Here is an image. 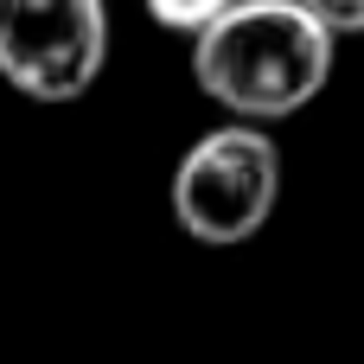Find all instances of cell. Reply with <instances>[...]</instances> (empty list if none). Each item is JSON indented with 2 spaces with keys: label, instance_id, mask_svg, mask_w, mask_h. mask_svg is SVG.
<instances>
[{
  "label": "cell",
  "instance_id": "cell-4",
  "mask_svg": "<svg viewBox=\"0 0 364 364\" xmlns=\"http://www.w3.org/2000/svg\"><path fill=\"white\" fill-rule=\"evenodd\" d=\"M141 6H147V19H154V26H166V32H186V38H192V32H205V26L218 19L230 0H141Z\"/></svg>",
  "mask_w": 364,
  "mask_h": 364
},
{
  "label": "cell",
  "instance_id": "cell-5",
  "mask_svg": "<svg viewBox=\"0 0 364 364\" xmlns=\"http://www.w3.org/2000/svg\"><path fill=\"white\" fill-rule=\"evenodd\" d=\"M307 13L333 38H364V0H307Z\"/></svg>",
  "mask_w": 364,
  "mask_h": 364
},
{
  "label": "cell",
  "instance_id": "cell-3",
  "mask_svg": "<svg viewBox=\"0 0 364 364\" xmlns=\"http://www.w3.org/2000/svg\"><path fill=\"white\" fill-rule=\"evenodd\" d=\"M109 64V0H0V77L32 102H77Z\"/></svg>",
  "mask_w": 364,
  "mask_h": 364
},
{
  "label": "cell",
  "instance_id": "cell-2",
  "mask_svg": "<svg viewBox=\"0 0 364 364\" xmlns=\"http://www.w3.org/2000/svg\"><path fill=\"white\" fill-rule=\"evenodd\" d=\"M166 205H173V224L205 250H237V243L262 237V224L282 205L275 134L256 122H218L211 134H198L179 154Z\"/></svg>",
  "mask_w": 364,
  "mask_h": 364
},
{
  "label": "cell",
  "instance_id": "cell-1",
  "mask_svg": "<svg viewBox=\"0 0 364 364\" xmlns=\"http://www.w3.org/2000/svg\"><path fill=\"white\" fill-rule=\"evenodd\" d=\"M339 38L307 13V0H230L205 32H192V83L230 122H294L333 83Z\"/></svg>",
  "mask_w": 364,
  "mask_h": 364
}]
</instances>
